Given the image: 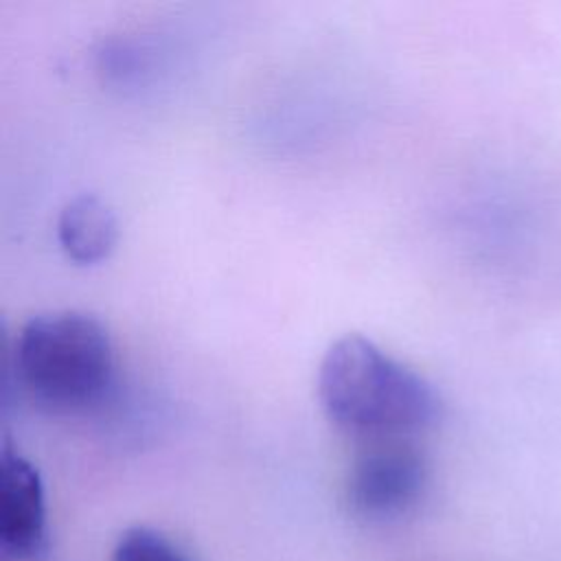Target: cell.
I'll return each mask as SVG.
<instances>
[{
	"label": "cell",
	"instance_id": "obj_4",
	"mask_svg": "<svg viewBox=\"0 0 561 561\" xmlns=\"http://www.w3.org/2000/svg\"><path fill=\"white\" fill-rule=\"evenodd\" d=\"M48 548L46 493L37 467L2 447L0 456V552L9 561H35Z\"/></svg>",
	"mask_w": 561,
	"mask_h": 561
},
{
	"label": "cell",
	"instance_id": "obj_6",
	"mask_svg": "<svg viewBox=\"0 0 561 561\" xmlns=\"http://www.w3.org/2000/svg\"><path fill=\"white\" fill-rule=\"evenodd\" d=\"M112 561H191L164 533L149 526H131L116 539Z\"/></svg>",
	"mask_w": 561,
	"mask_h": 561
},
{
	"label": "cell",
	"instance_id": "obj_1",
	"mask_svg": "<svg viewBox=\"0 0 561 561\" xmlns=\"http://www.w3.org/2000/svg\"><path fill=\"white\" fill-rule=\"evenodd\" d=\"M316 383L327 419L368 445L410 440L440 416L434 386L359 333L329 344Z\"/></svg>",
	"mask_w": 561,
	"mask_h": 561
},
{
	"label": "cell",
	"instance_id": "obj_5",
	"mask_svg": "<svg viewBox=\"0 0 561 561\" xmlns=\"http://www.w3.org/2000/svg\"><path fill=\"white\" fill-rule=\"evenodd\" d=\"M118 237L116 217L107 204L90 193L66 202L57 219V239L61 250L77 263L103 261Z\"/></svg>",
	"mask_w": 561,
	"mask_h": 561
},
{
	"label": "cell",
	"instance_id": "obj_3",
	"mask_svg": "<svg viewBox=\"0 0 561 561\" xmlns=\"http://www.w3.org/2000/svg\"><path fill=\"white\" fill-rule=\"evenodd\" d=\"M427 482V462L410 440L373 443L353 460L344 495L355 517L383 524L414 511Z\"/></svg>",
	"mask_w": 561,
	"mask_h": 561
},
{
	"label": "cell",
	"instance_id": "obj_2",
	"mask_svg": "<svg viewBox=\"0 0 561 561\" xmlns=\"http://www.w3.org/2000/svg\"><path fill=\"white\" fill-rule=\"evenodd\" d=\"M22 390L50 412L72 414L99 405L114 381V346L90 313L64 309L33 316L13 344Z\"/></svg>",
	"mask_w": 561,
	"mask_h": 561
}]
</instances>
